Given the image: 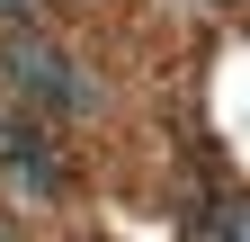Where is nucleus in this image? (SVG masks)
I'll return each instance as SVG.
<instances>
[{
	"mask_svg": "<svg viewBox=\"0 0 250 242\" xmlns=\"http://www.w3.org/2000/svg\"><path fill=\"white\" fill-rule=\"evenodd\" d=\"M0 90L27 108V117H89L99 108V81L72 63V45H54L36 18L9 27V45H0Z\"/></svg>",
	"mask_w": 250,
	"mask_h": 242,
	"instance_id": "nucleus-1",
	"label": "nucleus"
},
{
	"mask_svg": "<svg viewBox=\"0 0 250 242\" xmlns=\"http://www.w3.org/2000/svg\"><path fill=\"white\" fill-rule=\"evenodd\" d=\"M0 170H9L27 197H62V189H72V162H62V144L36 126V117H18V108L0 117Z\"/></svg>",
	"mask_w": 250,
	"mask_h": 242,
	"instance_id": "nucleus-2",
	"label": "nucleus"
},
{
	"mask_svg": "<svg viewBox=\"0 0 250 242\" xmlns=\"http://www.w3.org/2000/svg\"><path fill=\"white\" fill-rule=\"evenodd\" d=\"M188 242H250V197H214Z\"/></svg>",
	"mask_w": 250,
	"mask_h": 242,
	"instance_id": "nucleus-3",
	"label": "nucleus"
},
{
	"mask_svg": "<svg viewBox=\"0 0 250 242\" xmlns=\"http://www.w3.org/2000/svg\"><path fill=\"white\" fill-rule=\"evenodd\" d=\"M0 18H9V27H27V18H36V0H0Z\"/></svg>",
	"mask_w": 250,
	"mask_h": 242,
	"instance_id": "nucleus-4",
	"label": "nucleus"
},
{
	"mask_svg": "<svg viewBox=\"0 0 250 242\" xmlns=\"http://www.w3.org/2000/svg\"><path fill=\"white\" fill-rule=\"evenodd\" d=\"M0 242H9V216H0Z\"/></svg>",
	"mask_w": 250,
	"mask_h": 242,
	"instance_id": "nucleus-5",
	"label": "nucleus"
}]
</instances>
